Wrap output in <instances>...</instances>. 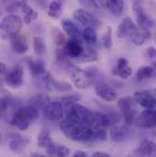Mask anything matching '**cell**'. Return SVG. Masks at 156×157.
Here are the masks:
<instances>
[{"mask_svg": "<svg viewBox=\"0 0 156 157\" xmlns=\"http://www.w3.org/2000/svg\"><path fill=\"white\" fill-rule=\"evenodd\" d=\"M50 34H51V38L53 39V42L55 43V45H57L58 47H64V45L67 42L65 32H62L57 27H53L50 29Z\"/></svg>", "mask_w": 156, "mask_h": 157, "instance_id": "27", "label": "cell"}, {"mask_svg": "<svg viewBox=\"0 0 156 157\" xmlns=\"http://www.w3.org/2000/svg\"><path fill=\"white\" fill-rule=\"evenodd\" d=\"M107 139V131L103 128H98L93 130L92 139L94 141H105Z\"/></svg>", "mask_w": 156, "mask_h": 157, "instance_id": "38", "label": "cell"}, {"mask_svg": "<svg viewBox=\"0 0 156 157\" xmlns=\"http://www.w3.org/2000/svg\"><path fill=\"white\" fill-rule=\"evenodd\" d=\"M59 128L65 137L70 141L88 142L92 139L93 129L81 122L64 119L59 122Z\"/></svg>", "mask_w": 156, "mask_h": 157, "instance_id": "2", "label": "cell"}, {"mask_svg": "<svg viewBox=\"0 0 156 157\" xmlns=\"http://www.w3.org/2000/svg\"><path fill=\"white\" fill-rule=\"evenodd\" d=\"M99 59H100L99 54L94 48H92L89 46H85L84 51L78 60L80 62H93L98 60Z\"/></svg>", "mask_w": 156, "mask_h": 157, "instance_id": "26", "label": "cell"}, {"mask_svg": "<svg viewBox=\"0 0 156 157\" xmlns=\"http://www.w3.org/2000/svg\"><path fill=\"white\" fill-rule=\"evenodd\" d=\"M50 102H51V99L48 94H46V93H36L29 99L28 104L33 105L39 110H43Z\"/></svg>", "mask_w": 156, "mask_h": 157, "instance_id": "22", "label": "cell"}, {"mask_svg": "<svg viewBox=\"0 0 156 157\" xmlns=\"http://www.w3.org/2000/svg\"><path fill=\"white\" fill-rule=\"evenodd\" d=\"M33 48H34V53L37 56L39 57L43 56L47 50V46H46L44 39L39 36L34 37L33 38Z\"/></svg>", "mask_w": 156, "mask_h": 157, "instance_id": "30", "label": "cell"}, {"mask_svg": "<svg viewBox=\"0 0 156 157\" xmlns=\"http://www.w3.org/2000/svg\"><path fill=\"white\" fill-rule=\"evenodd\" d=\"M137 127L142 129H153L156 127V110L144 109L136 118L135 123Z\"/></svg>", "mask_w": 156, "mask_h": 157, "instance_id": "11", "label": "cell"}, {"mask_svg": "<svg viewBox=\"0 0 156 157\" xmlns=\"http://www.w3.org/2000/svg\"><path fill=\"white\" fill-rule=\"evenodd\" d=\"M42 113L45 119L51 121H60L64 116L65 108L63 106V103L59 101H54L48 104L42 110Z\"/></svg>", "mask_w": 156, "mask_h": 157, "instance_id": "9", "label": "cell"}, {"mask_svg": "<svg viewBox=\"0 0 156 157\" xmlns=\"http://www.w3.org/2000/svg\"><path fill=\"white\" fill-rule=\"evenodd\" d=\"M129 125H114L112 127L110 131V137L111 140L114 143H122L124 142L130 134V129L128 128Z\"/></svg>", "mask_w": 156, "mask_h": 157, "instance_id": "20", "label": "cell"}, {"mask_svg": "<svg viewBox=\"0 0 156 157\" xmlns=\"http://www.w3.org/2000/svg\"><path fill=\"white\" fill-rule=\"evenodd\" d=\"M65 115L66 119L81 122L93 130L100 128V112L91 111L77 102L65 105Z\"/></svg>", "mask_w": 156, "mask_h": 157, "instance_id": "1", "label": "cell"}, {"mask_svg": "<svg viewBox=\"0 0 156 157\" xmlns=\"http://www.w3.org/2000/svg\"><path fill=\"white\" fill-rule=\"evenodd\" d=\"M156 153V144L149 139L141 141L139 146L134 150L133 155L135 157H150Z\"/></svg>", "mask_w": 156, "mask_h": 157, "instance_id": "16", "label": "cell"}, {"mask_svg": "<svg viewBox=\"0 0 156 157\" xmlns=\"http://www.w3.org/2000/svg\"><path fill=\"white\" fill-rule=\"evenodd\" d=\"M105 6L109 12L116 17H120L124 10L123 0H105Z\"/></svg>", "mask_w": 156, "mask_h": 157, "instance_id": "23", "label": "cell"}, {"mask_svg": "<svg viewBox=\"0 0 156 157\" xmlns=\"http://www.w3.org/2000/svg\"><path fill=\"white\" fill-rule=\"evenodd\" d=\"M126 157H135V156H133V155H127Z\"/></svg>", "mask_w": 156, "mask_h": 157, "instance_id": "48", "label": "cell"}, {"mask_svg": "<svg viewBox=\"0 0 156 157\" xmlns=\"http://www.w3.org/2000/svg\"><path fill=\"white\" fill-rule=\"evenodd\" d=\"M25 61L34 78H42L47 73L46 62L42 59H32L30 57H26Z\"/></svg>", "mask_w": 156, "mask_h": 157, "instance_id": "14", "label": "cell"}, {"mask_svg": "<svg viewBox=\"0 0 156 157\" xmlns=\"http://www.w3.org/2000/svg\"><path fill=\"white\" fill-rule=\"evenodd\" d=\"M133 99L144 109H154L156 107L155 96L149 90H136L133 93Z\"/></svg>", "mask_w": 156, "mask_h": 157, "instance_id": "13", "label": "cell"}, {"mask_svg": "<svg viewBox=\"0 0 156 157\" xmlns=\"http://www.w3.org/2000/svg\"><path fill=\"white\" fill-rule=\"evenodd\" d=\"M50 82H51V86L52 88H54L55 90H59V91H62V92H66V91H70L72 90V85L69 82L66 81H61V80H57L53 76L50 77Z\"/></svg>", "mask_w": 156, "mask_h": 157, "instance_id": "31", "label": "cell"}, {"mask_svg": "<svg viewBox=\"0 0 156 157\" xmlns=\"http://www.w3.org/2000/svg\"><path fill=\"white\" fill-rule=\"evenodd\" d=\"M129 66V60L126 58H120L117 61V65L115 68L112 69V72H116V71H120L125 68H127Z\"/></svg>", "mask_w": 156, "mask_h": 157, "instance_id": "40", "label": "cell"}, {"mask_svg": "<svg viewBox=\"0 0 156 157\" xmlns=\"http://www.w3.org/2000/svg\"><path fill=\"white\" fill-rule=\"evenodd\" d=\"M29 143V140L26 136H22L20 134L14 133L9 137L8 146L12 152L20 153L27 147Z\"/></svg>", "mask_w": 156, "mask_h": 157, "instance_id": "19", "label": "cell"}, {"mask_svg": "<svg viewBox=\"0 0 156 157\" xmlns=\"http://www.w3.org/2000/svg\"><path fill=\"white\" fill-rule=\"evenodd\" d=\"M21 10L23 13V21L27 25H29L33 20H35L39 17V13L37 11H35L30 6H29L27 2L22 6Z\"/></svg>", "mask_w": 156, "mask_h": 157, "instance_id": "25", "label": "cell"}, {"mask_svg": "<svg viewBox=\"0 0 156 157\" xmlns=\"http://www.w3.org/2000/svg\"><path fill=\"white\" fill-rule=\"evenodd\" d=\"M25 109H26L27 114L30 121H35L39 117V109H38L37 107L28 104L25 106Z\"/></svg>", "mask_w": 156, "mask_h": 157, "instance_id": "37", "label": "cell"}, {"mask_svg": "<svg viewBox=\"0 0 156 157\" xmlns=\"http://www.w3.org/2000/svg\"><path fill=\"white\" fill-rule=\"evenodd\" d=\"M92 69L93 68L83 70L77 66H73L69 70L72 83L76 88L85 90L90 88L94 84L96 70L92 71Z\"/></svg>", "mask_w": 156, "mask_h": 157, "instance_id": "3", "label": "cell"}, {"mask_svg": "<svg viewBox=\"0 0 156 157\" xmlns=\"http://www.w3.org/2000/svg\"><path fill=\"white\" fill-rule=\"evenodd\" d=\"M69 155H70V149L67 146L56 144L55 149H54L53 154H52V156L68 157Z\"/></svg>", "mask_w": 156, "mask_h": 157, "instance_id": "36", "label": "cell"}, {"mask_svg": "<svg viewBox=\"0 0 156 157\" xmlns=\"http://www.w3.org/2000/svg\"><path fill=\"white\" fill-rule=\"evenodd\" d=\"M91 157H112L110 155L103 153V152H95L94 154H92Z\"/></svg>", "mask_w": 156, "mask_h": 157, "instance_id": "44", "label": "cell"}, {"mask_svg": "<svg viewBox=\"0 0 156 157\" xmlns=\"http://www.w3.org/2000/svg\"><path fill=\"white\" fill-rule=\"evenodd\" d=\"M79 3L85 8H89V9L100 8V5L98 4V2L96 0H79Z\"/></svg>", "mask_w": 156, "mask_h": 157, "instance_id": "41", "label": "cell"}, {"mask_svg": "<svg viewBox=\"0 0 156 157\" xmlns=\"http://www.w3.org/2000/svg\"><path fill=\"white\" fill-rule=\"evenodd\" d=\"M151 37L152 36H151L150 30H143L141 29H139L138 30H136L135 32H133L132 34L129 36L131 41L136 46L143 45L147 39H151Z\"/></svg>", "mask_w": 156, "mask_h": 157, "instance_id": "24", "label": "cell"}, {"mask_svg": "<svg viewBox=\"0 0 156 157\" xmlns=\"http://www.w3.org/2000/svg\"><path fill=\"white\" fill-rule=\"evenodd\" d=\"M72 157H88L87 155V154L85 153V152H83V151H77Z\"/></svg>", "mask_w": 156, "mask_h": 157, "instance_id": "45", "label": "cell"}, {"mask_svg": "<svg viewBox=\"0 0 156 157\" xmlns=\"http://www.w3.org/2000/svg\"><path fill=\"white\" fill-rule=\"evenodd\" d=\"M53 143L49 130H43L39 132L38 136V145L40 148L47 149Z\"/></svg>", "mask_w": 156, "mask_h": 157, "instance_id": "28", "label": "cell"}, {"mask_svg": "<svg viewBox=\"0 0 156 157\" xmlns=\"http://www.w3.org/2000/svg\"><path fill=\"white\" fill-rule=\"evenodd\" d=\"M151 67L153 69V72H154V77H156V60H154V62H152L151 64Z\"/></svg>", "mask_w": 156, "mask_h": 157, "instance_id": "46", "label": "cell"}, {"mask_svg": "<svg viewBox=\"0 0 156 157\" xmlns=\"http://www.w3.org/2000/svg\"><path fill=\"white\" fill-rule=\"evenodd\" d=\"M7 72V67L4 62H0V74L1 76H5L6 73Z\"/></svg>", "mask_w": 156, "mask_h": 157, "instance_id": "43", "label": "cell"}, {"mask_svg": "<svg viewBox=\"0 0 156 157\" xmlns=\"http://www.w3.org/2000/svg\"><path fill=\"white\" fill-rule=\"evenodd\" d=\"M132 9L135 14L137 26L143 30H150L154 26V21L151 19L145 13L140 1H135L132 5Z\"/></svg>", "mask_w": 156, "mask_h": 157, "instance_id": "8", "label": "cell"}, {"mask_svg": "<svg viewBox=\"0 0 156 157\" xmlns=\"http://www.w3.org/2000/svg\"><path fill=\"white\" fill-rule=\"evenodd\" d=\"M6 86L12 89H18L23 86L24 83V70L19 64L12 67L5 76H3Z\"/></svg>", "mask_w": 156, "mask_h": 157, "instance_id": "6", "label": "cell"}, {"mask_svg": "<svg viewBox=\"0 0 156 157\" xmlns=\"http://www.w3.org/2000/svg\"><path fill=\"white\" fill-rule=\"evenodd\" d=\"M74 18L85 28H93L95 29L101 26V20L86 8H78L73 13Z\"/></svg>", "mask_w": 156, "mask_h": 157, "instance_id": "7", "label": "cell"}, {"mask_svg": "<svg viewBox=\"0 0 156 157\" xmlns=\"http://www.w3.org/2000/svg\"><path fill=\"white\" fill-rule=\"evenodd\" d=\"M102 44L105 48L107 49H112L113 41H112V28L110 26L106 27V31L102 36Z\"/></svg>", "mask_w": 156, "mask_h": 157, "instance_id": "34", "label": "cell"}, {"mask_svg": "<svg viewBox=\"0 0 156 157\" xmlns=\"http://www.w3.org/2000/svg\"><path fill=\"white\" fill-rule=\"evenodd\" d=\"M82 39L87 44H94L97 42V31L93 28H85L82 30Z\"/></svg>", "mask_w": 156, "mask_h": 157, "instance_id": "32", "label": "cell"}, {"mask_svg": "<svg viewBox=\"0 0 156 157\" xmlns=\"http://www.w3.org/2000/svg\"><path fill=\"white\" fill-rule=\"evenodd\" d=\"M153 74L154 72H153V69L151 66L141 67L136 72V78L138 81H143V80H146L154 77Z\"/></svg>", "mask_w": 156, "mask_h": 157, "instance_id": "33", "label": "cell"}, {"mask_svg": "<svg viewBox=\"0 0 156 157\" xmlns=\"http://www.w3.org/2000/svg\"><path fill=\"white\" fill-rule=\"evenodd\" d=\"M31 156L32 157H45L43 155H40V154H37V153H33L32 155H31Z\"/></svg>", "mask_w": 156, "mask_h": 157, "instance_id": "47", "label": "cell"}, {"mask_svg": "<svg viewBox=\"0 0 156 157\" xmlns=\"http://www.w3.org/2000/svg\"><path fill=\"white\" fill-rule=\"evenodd\" d=\"M112 74L113 76L120 77V78H121L122 79H126V78H130L131 75L132 74V69H131L130 66H128L127 68H125V69H123V70H121V71H120L112 72Z\"/></svg>", "mask_w": 156, "mask_h": 157, "instance_id": "39", "label": "cell"}, {"mask_svg": "<svg viewBox=\"0 0 156 157\" xmlns=\"http://www.w3.org/2000/svg\"><path fill=\"white\" fill-rule=\"evenodd\" d=\"M23 27V21L17 15L8 14L1 20V33L3 38H10L12 35L20 33Z\"/></svg>", "mask_w": 156, "mask_h": 157, "instance_id": "5", "label": "cell"}, {"mask_svg": "<svg viewBox=\"0 0 156 157\" xmlns=\"http://www.w3.org/2000/svg\"><path fill=\"white\" fill-rule=\"evenodd\" d=\"M95 92L99 98H101L102 101H107V102H112L115 101L118 97L116 90L112 87L105 83L98 85L95 88Z\"/></svg>", "mask_w": 156, "mask_h": 157, "instance_id": "18", "label": "cell"}, {"mask_svg": "<svg viewBox=\"0 0 156 157\" xmlns=\"http://www.w3.org/2000/svg\"><path fill=\"white\" fill-rule=\"evenodd\" d=\"M62 49L70 59H78L84 51V46L80 39H70L67 40Z\"/></svg>", "mask_w": 156, "mask_h": 157, "instance_id": "12", "label": "cell"}, {"mask_svg": "<svg viewBox=\"0 0 156 157\" xmlns=\"http://www.w3.org/2000/svg\"><path fill=\"white\" fill-rule=\"evenodd\" d=\"M61 27L66 35L70 39H76L82 40V32L79 30L78 27L70 19L63 18L61 20Z\"/></svg>", "mask_w": 156, "mask_h": 157, "instance_id": "21", "label": "cell"}, {"mask_svg": "<svg viewBox=\"0 0 156 157\" xmlns=\"http://www.w3.org/2000/svg\"><path fill=\"white\" fill-rule=\"evenodd\" d=\"M136 101L133 97H122L118 101V108L121 113L123 121L127 125H132L135 123L136 118L138 116V111Z\"/></svg>", "mask_w": 156, "mask_h": 157, "instance_id": "4", "label": "cell"}, {"mask_svg": "<svg viewBox=\"0 0 156 157\" xmlns=\"http://www.w3.org/2000/svg\"><path fill=\"white\" fill-rule=\"evenodd\" d=\"M61 11H62V5L61 2L55 0L50 2L49 6H48V16L51 18H59L60 15H61Z\"/></svg>", "mask_w": 156, "mask_h": 157, "instance_id": "29", "label": "cell"}, {"mask_svg": "<svg viewBox=\"0 0 156 157\" xmlns=\"http://www.w3.org/2000/svg\"><path fill=\"white\" fill-rule=\"evenodd\" d=\"M147 54L151 59H156V48L151 46L147 48Z\"/></svg>", "mask_w": 156, "mask_h": 157, "instance_id": "42", "label": "cell"}, {"mask_svg": "<svg viewBox=\"0 0 156 157\" xmlns=\"http://www.w3.org/2000/svg\"><path fill=\"white\" fill-rule=\"evenodd\" d=\"M139 29V27L131 20V17H127L121 20L119 24L117 29V37L119 39H124L129 37L131 34Z\"/></svg>", "mask_w": 156, "mask_h": 157, "instance_id": "17", "label": "cell"}, {"mask_svg": "<svg viewBox=\"0 0 156 157\" xmlns=\"http://www.w3.org/2000/svg\"><path fill=\"white\" fill-rule=\"evenodd\" d=\"M12 50L17 55H24L29 50L28 39L23 34H15L9 38Z\"/></svg>", "mask_w": 156, "mask_h": 157, "instance_id": "15", "label": "cell"}, {"mask_svg": "<svg viewBox=\"0 0 156 157\" xmlns=\"http://www.w3.org/2000/svg\"><path fill=\"white\" fill-rule=\"evenodd\" d=\"M30 121H31L29 120V118L27 114L25 106L21 105L15 110V112L13 113L8 123L16 126L20 131H26L29 127Z\"/></svg>", "mask_w": 156, "mask_h": 157, "instance_id": "10", "label": "cell"}, {"mask_svg": "<svg viewBox=\"0 0 156 157\" xmlns=\"http://www.w3.org/2000/svg\"><path fill=\"white\" fill-rule=\"evenodd\" d=\"M80 99H81L80 94H78V92H75V93H72V94L61 96L58 100H59V101H60L64 105H67V104H70V103H75L78 101H79Z\"/></svg>", "mask_w": 156, "mask_h": 157, "instance_id": "35", "label": "cell"}]
</instances>
